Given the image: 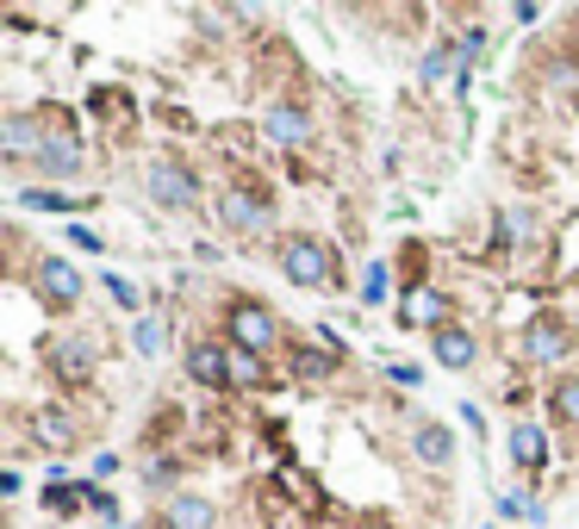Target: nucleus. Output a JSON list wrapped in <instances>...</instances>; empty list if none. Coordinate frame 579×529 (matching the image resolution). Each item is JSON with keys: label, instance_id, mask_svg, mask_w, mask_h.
Segmentation results:
<instances>
[{"label": "nucleus", "instance_id": "f257e3e1", "mask_svg": "<svg viewBox=\"0 0 579 529\" xmlns=\"http://www.w3.org/2000/svg\"><path fill=\"white\" fill-rule=\"evenodd\" d=\"M274 262H281V275L293 280V287H312V293H337V287H343L330 243L312 231H287L281 243H274Z\"/></svg>", "mask_w": 579, "mask_h": 529}, {"label": "nucleus", "instance_id": "f03ea898", "mask_svg": "<svg viewBox=\"0 0 579 529\" xmlns=\"http://www.w3.org/2000/svg\"><path fill=\"white\" fill-rule=\"evenodd\" d=\"M138 187H143V200L162 206V212H193L200 206V174L181 156H143Z\"/></svg>", "mask_w": 579, "mask_h": 529}, {"label": "nucleus", "instance_id": "7ed1b4c3", "mask_svg": "<svg viewBox=\"0 0 579 529\" xmlns=\"http://www.w3.org/2000/svg\"><path fill=\"white\" fill-rule=\"evenodd\" d=\"M212 212H219V231H231V237H268L274 231V206H268V193L250 187V181H224Z\"/></svg>", "mask_w": 579, "mask_h": 529}, {"label": "nucleus", "instance_id": "20e7f679", "mask_svg": "<svg viewBox=\"0 0 579 529\" xmlns=\"http://www.w3.org/2000/svg\"><path fill=\"white\" fill-rule=\"evenodd\" d=\"M224 330H231V349H250V356H262V361H268V349H281V318H274V306H262V299H231Z\"/></svg>", "mask_w": 579, "mask_h": 529}, {"label": "nucleus", "instance_id": "39448f33", "mask_svg": "<svg viewBox=\"0 0 579 529\" xmlns=\"http://www.w3.org/2000/svg\"><path fill=\"white\" fill-rule=\"evenodd\" d=\"M44 368H50V380H63V387H88L94 368H100V342L88 337V330H63V337H50Z\"/></svg>", "mask_w": 579, "mask_h": 529}, {"label": "nucleus", "instance_id": "423d86ee", "mask_svg": "<svg viewBox=\"0 0 579 529\" xmlns=\"http://www.w3.org/2000/svg\"><path fill=\"white\" fill-rule=\"evenodd\" d=\"M573 325H567L561 311H542V318H530L523 325V337H517V356L530 361V368H555V361L573 356Z\"/></svg>", "mask_w": 579, "mask_h": 529}, {"label": "nucleus", "instance_id": "0eeeda50", "mask_svg": "<svg viewBox=\"0 0 579 529\" xmlns=\"http://www.w3.org/2000/svg\"><path fill=\"white\" fill-rule=\"evenodd\" d=\"M44 138H50V124L38 119V112H7V119H0V156H7L13 169H32Z\"/></svg>", "mask_w": 579, "mask_h": 529}, {"label": "nucleus", "instance_id": "6e6552de", "mask_svg": "<svg viewBox=\"0 0 579 529\" xmlns=\"http://www.w3.org/2000/svg\"><path fill=\"white\" fill-rule=\"evenodd\" d=\"M188 361V380L193 387H231V342H212V337H193L181 349Z\"/></svg>", "mask_w": 579, "mask_h": 529}, {"label": "nucleus", "instance_id": "1a4fd4ad", "mask_svg": "<svg viewBox=\"0 0 579 529\" xmlns=\"http://www.w3.org/2000/svg\"><path fill=\"white\" fill-rule=\"evenodd\" d=\"M32 169L44 174V181H76V174L88 169V150H81V138H76V131H50Z\"/></svg>", "mask_w": 579, "mask_h": 529}, {"label": "nucleus", "instance_id": "9d476101", "mask_svg": "<svg viewBox=\"0 0 579 529\" xmlns=\"http://www.w3.org/2000/svg\"><path fill=\"white\" fill-rule=\"evenodd\" d=\"M262 138L281 143V150H299V143L312 138V112L299 107V100H274V107H262Z\"/></svg>", "mask_w": 579, "mask_h": 529}, {"label": "nucleus", "instance_id": "9b49d317", "mask_svg": "<svg viewBox=\"0 0 579 529\" xmlns=\"http://www.w3.org/2000/svg\"><path fill=\"white\" fill-rule=\"evenodd\" d=\"M406 442H411V455H418L430 473H442V467H455V430L449 423H437V418H418L406 430Z\"/></svg>", "mask_w": 579, "mask_h": 529}, {"label": "nucleus", "instance_id": "f8f14e48", "mask_svg": "<svg viewBox=\"0 0 579 529\" xmlns=\"http://www.w3.org/2000/svg\"><path fill=\"white\" fill-rule=\"evenodd\" d=\"M430 356H437L442 368L461 373V368H473V361H480V342H473V330H468V325H455V318H449V325L430 330Z\"/></svg>", "mask_w": 579, "mask_h": 529}, {"label": "nucleus", "instance_id": "ddd939ff", "mask_svg": "<svg viewBox=\"0 0 579 529\" xmlns=\"http://www.w3.org/2000/svg\"><path fill=\"white\" fill-rule=\"evenodd\" d=\"M162 529H219V505L200 492H169L162 505Z\"/></svg>", "mask_w": 579, "mask_h": 529}, {"label": "nucleus", "instance_id": "4468645a", "mask_svg": "<svg viewBox=\"0 0 579 529\" xmlns=\"http://www.w3.org/2000/svg\"><path fill=\"white\" fill-rule=\"evenodd\" d=\"M76 418H69L63 405H44V411H32V442L38 449H50V455H69L76 449Z\"/></svg>", "mask_w": 579, "mask_h": 529}, {"label": "nucleus", "instance_id": "2eb2a0df", "mask_svg": "<svg viewBox=\"0 0 579 529\" xmlns=\"http://www.w3.org/2000/svg\"><path fill=\"white\" fill-rule=\"evenodd\" d=\"M32 275H38V293H44L50 306H76V299H81V275L63 262V256H44Z\"/></svg>", "mask_w": 579, "mask_h": 529}, {"label": "nucleus", "instance_id": "dca6fc26", "mask_svg": "<svg viewBox=\"0 0 579 529\" xmlns=\"http://www.w3.org/2000/svg\"><path fill=\"white\" fill-rule=\"evenodd\" d=\"M511 461L523 467V473L548 467V430L542 423H511Z\"/></svg>", "mask_w": 579, "mask_h": 529}, {"label": "nucleus", "instance_id": "f3484780", "mask_svg": "<svg viewBox=\"0 0 579 529\" xmlns=\"http://www.w3.org/2000/svg\"><path fill=\"white\" fill-rule=\"evenodd\" d=\"M548 418L567 423V430H579V373H561V380H555V392H548Z\"/></svg>", "mask_w": 579, "mask_h": 529}, {"label": "nucleus", "instance_id": "a211bd4d", "mask_svg": "<svg viewBox=\"0 0 579 529\" xmlns=\"http://www.w3.org/2000/svg\"><path fill=\"white\" fill-rule=\"evenodd\" d=\"M287 368H293V380H330L337 373V349H293Z\"/></svg>", "mask_w": 579, "mask_h": 529}, {"label": "nucleus", "instance_id": "6ab92c4d", "mask_svg": "<svg viewBox=\"0 0 579 529\" xmlns=\"http://www.w3.org/2000/svg\"><path fill=\"white\" fill-rule=\"evenodd\" d=\"M131 349H138V356H162V349H169V318H162V311L138 318V325H131Z\"/></svg>", "mask_w": 579, "mask_h": 529}, {"label": "nucleus", "instance_id": "aec40b11", "mask_svg": "<svg viewBox=\"0 0 579 529\" xmlns=\"http://www.w3.org/2000/svg\"><path fill=\"white\" fill-rule=\"evenodd\" d=\"M399 311H406V318H418V325H430V330H437V325H449V311H442V299L430 293V287H423V293H411Z\"/></svg>", "mask_w": 579, "mask_h": 529}, {"label": "nucleus", "instance_id": "412c9836", "mask_svg": "<svg viewBox=\"0 0 579 529\" xmlns=\"http://www.w3.org/2000/svg\"><path fill=\"white\" fill-rule=\"evenodd\" d=\"M268 380V361L250 356V349H231V387H262Z\"/></svg>", "mask_w": 579, "mask_h": 529}, {"label": "nucleus", "instance_id": "4be33fe9", "mask_svg": "<svg viewBox=\"0 0 579 529\" xmlns=\"http://www.w3.org/2000/svg\"><path fill=\"white\" fill-rule=\"evenodd\" d=\"M480 50H486V26H461V31H455V57H461V62H473Z\"/></svg>", "mask_w": 579, "mask_h": 529}, {"label": "nucleus", "instance_id": "5701e85b", "mask_svg": "<svg viewBox=\"0 0 579 529\" xmlns=\"http://www.w3.org/2000/svg\"><path fill=\"white\" fill-rule=\"evenodd\" d=\"M174 473H181V467H174V455H150V461H143V486H169Z\"/></svg>", "mask_w": 579, "mask_h": 529}, {"label": "nucleus", "instance_id": "b1692460", "mask_svg": "<svg viewBox=\"0 0 579 529\" xmlns=\"http://www.w3.org/2000/svg\"><path fill=\"white\" fill-rule=\"evenodd\" d=\"M361 299H368V306H380V299H387V268H368V280H361Z\"/></svg>", "mask_w": 579, "mask_h": 529}, {"label": "nucleus", "instance_id": "393cba45", "mask_svg": "<svg viewBox=\"0 0 579 529\" xmlns=\"http://www.w3.org/2000/svg\"><path fill=\"white\" fill-rule=\"evenodd\" d=\"M392 380H399V387H418L423 368H418V361H392Z\"/></svg>", "mask_w": 579, "mask_h": 529}]
</instances>
